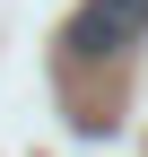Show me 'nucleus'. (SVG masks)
Returning a JSON list of instances; mask_svg holds the SVG:
<instances>
[{
    "instance_id": "obj_1",
    "label": "nucleus",
    "mask_w": 148,
    "mask_h": 157,
    "mask_svg": "<svg viewBox=\"0 0 148 157\" xmlns=\"http://www.w3.org/2000/svg\"><path fill=\"white\" fill-rule=\"evenodd\" d=\"M148 35V0H79V17H70V61H122Z\"/></svg>"
}]
</instances>
